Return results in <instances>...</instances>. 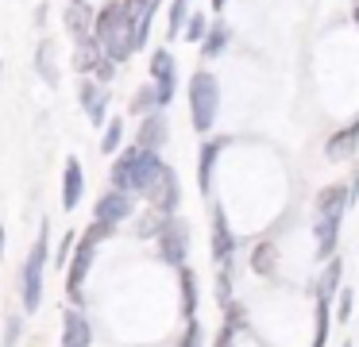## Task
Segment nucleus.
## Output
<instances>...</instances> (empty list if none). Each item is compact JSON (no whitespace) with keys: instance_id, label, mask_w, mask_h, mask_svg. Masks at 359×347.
<instances>
[{"instance_id":"b1692460","label":"nucleus","mask_w":359,"mask_h":347,"mask_svg":"<svg viewBox=\"0 0 359 347\" xmlns=\"http://www.w3.org/2000/svg\"><path fill=\"white\" fill-rule=\"evenodd\" d=\"M189 20V0H170V15H166V39H178Z\"/></svg>"},{"instance_id":"4468645a","label":"nucleus","mask_w":359,"mask_h":347,"mask_svg":"<svg viewBox=\"0 0 359 347\" xmlns=\"http://www.w3.org/2000/svg\"><path fill=\"white\" fill-rule=\"evenodd\" d=\"M355 147H359V116L348 123V128L336 131V135H328L325 158L328 162H344V158H351V154H355Z\"/></svg>"},{"instance_id":"e433bc0d","label":"nucleus","mask_w":359,"mask_h":347,"mask_svg":"<svg viewBox=\"0 0 359 347\" xmlns=\"http://www.w3.org/2000/svg\"><path fill=\"white\" fill-rule=\"evenodd\" d=\"M0 259H4V228H0Z\"/></svg>"},{"instance_id":"393cba45","label":"nucleus","mask_w":359,"mask_h":347,"mask_svg":"<svg viewBox=\"0 0 359 347\" xmlns=\"http://www.w3.org/2000/svg\"><path fill=\"white\" fill-rule=\"evenodd\" d=\"M120 143H124V116H112L109 123H104V135H101V147L104 154H116Z\"/></svg>"},{"instance_id":"5701e85b","label":"nucleus","mask_w":359,"mask_h":347,"mask_svg":"<svg viewBox=\"0 0 359 347\" xmlns=\"http://www.w3.org/2000/svg\"><path fill=\"white\" fill-rule=\"evenodd\" d=\"M251 270L263 278H271L274 270H278V247L271 243V239H259L255 251H251Z\"/></svg>"},{"instance_id":"9d476101","label":"nucleus","mask_w":359,"mask_h":347,"mask_svg":"<svg viewBox=\"0 0 359 347\" xmlns=\"http://www.w3.org/2000/svg\"><path fill=\"white\" fill-rule=\"evenodd\" d=\"M212 262L217 266H232V254H236V231L228 228V216L220 205H212Z\"/></svg>"},{"instance_id":"f8f14e48","label":"nucleus","mask_w":359,"mask_h":347,"mask_svg":"<svg viewBox=\"0 0 359 347\" xmlns=\"http://www.w3.org/2000/svg\"><path fill=\"white\" fill-rule=\"evenodd\" d=\"M93 343V324L81 308H66L62 313V347H89Z\"/></svg>"},{"instance_id":"f3484780","label":"nucleus","mask_w":359,"mask_h":347,"mask_svg":"<svg viewBox=\"0 0 359 347\" xmlns=\"http://www.w3.org/2000/svg\"><path fill=\"white\" fill-rule=\"evenodd\" d=\"M340 224H344V216H317V224H313V236H317V259H332L336 254Z\"/></svg>"},{"instance_id":"2f4dec72","label":"nucleus","mask_w":359,"mask_h":347,"mask_svg":"<svg viewBox=\"0 0 359 347\" xmlns=\"http://www.w3.org/2000/svg\"><path fill=\"white\" fill-rule=\"evenodd\" d=\"M74 243H78V236H66V239H62V247L55 251V259H50V262H55L58 270H62L66 262H70V254H74Z\"/></svg>"},{"instance_id":"ddd939ff","label":"nucleus","mask_w":359,"mask_h":347,"mask_svg":"<svg viewBox=\"0 0 359 347\" xmlns=\"http://www.w3.org/2000/svg\"><path fill=\"white\" fill-rule=\"evenodd\" d=\"M166 135H170V128H166V116L163 108H155L151 116H143L140 123V135H135V147H143V151H163L166 147Z\"/></svg>"},{"instance_id":"7ed1b4c3","label":"nucleus","mask_w":359,"mask_h":347,"mask_svg":"<svg viewBox=\"0 0 359 347\" xmlns=\"http://www.w3.org/2000/svg\"><path fill=\"white\" fill-rule=\"evenodd\" d=\"M186 97H189V120H194V131H212L217 128V116H220V81L217 74L209 69H197L186 85Z\"/></svg>"},{"instance_id":"4be33fe9","label":"nucleus","mask_w":359,"mask_h":347,"mask_svg":"<svg viewBox=\"0 0 359 347\" xmlns=\"http://www.w3.org/2000/svg\"><path fill=\"white\" fill-rule=\"evenodd\" d=\"M178 290H182V316L197 320V274L189 266L178 270Z\"/></svg>"},{"instance_id":"412c9836","label":"nucleus","mask_w":359,"mask_h":347,"mask_svg":"<svg viewBox=\"0 0 359 347\" xmlns=\"http://www.w3.org/2000/svg\"><path fill=\"white\" fill-rule=\"evenodd\" d=\"M228 39H232L228 23L224 20H212L209 31H205V39H201V58H217V54H224L228 50Z\"/></svg>"},{"instance_id":"6e6552de","label":"nucleus","mask_w":359,"mask_h":347,"mask_svg":"<svg viewBox=\"0 0 359 347\" xmlns=\"http://www.w3.org/2000/svg\"><path fill=\"white\" fill-rule=\"evenodd\" d=\"M151 85H155V97H158V108H166L178 93V62L166 46H158L151 54Z\"/></svg>"},{"instance_id":"39448f33","label":"nucleus","mask_w":359,"mask_h":347,"mask_svg":"<svg viewBox=\"0 0 359 347\" xmlns=\"http://www.w3.org/2000/svg\"><path fill=\"white\" fill-rule=\"evenodd\" d=\"M97 239H93V231H81L78 236V243H74V254H70V262H66V297L74 301V305H81V293H86V278H89V270H93V259H97Z\"/></svg>"},{"instance_id":"7c9ffc66","label":"nucleus","mask_w":359,"mask_h":347,"mask_svg":"<svg viewBox=\"0 0 359 347\" xmlns=\"http://www.w3.org/2000/svg\"><path fill=\"white\" fill-rule=\"evenodd\" d=\"M351 305H355V297H351V290H344V285H340V301H336V320H340V324H348V316H351Z\"/></svg>"},{"instance_id":"c85d7f7f","label":"nucleus","mask_w":359,"mask_h":347,"mask_svg":"<svg viewBox=\"0 0 359 347\" xmlns=\"http://www.w3.org/2000/svg\"><path fill=\"white\" fill-rule=\"evenodd\" d=\"M224 324H228V328H236V332H243V328H248V308H243L240 301L224 305Z\"/></svg>"},{"instance_id":"f704fd0d","label":"nucleus","mask_w":359,"mask_h":347,"mask_svg":"<svg viewBox=\"0 0 359 347\" xmlns=\"http://www.w3.org/2000/svg\"><path fill=\"white\" fill-rule=\"evenodd\" d=\"M16 336H20V316H12L8 320V343H16Z\"/></svg>"},{"instance_id":"a878e982","label":"nucleus","mask_w":359,"mask_h":347,"mask_svg":"<svg viewBox=\"0 0 359 347\" xmlns=\"http://www.w3.org/2000/svg\"><path fill=\"white\" fill-rule=\"evenodd\" d=\"M328 324H332V305H328V301H317V332H313L309 347H325L328 343Z\"/></svg>"},{"instance_id":"423d86ee","label":"nucleus","mask_w":359,"mask_h":347,"mask_svg":"<svg viewBox=\"0 0 359 347\" xmlns=\"http://www.w3.org/2000/svg\"><path fill=\"white\" fill-rule=\"evenodd\" d=\"M143 197H147L151 212H158V216H174V208H178V200H182L178 174H174L170 166H163L155 177H151L147 189H143Z\"/></svg>"},{"instance_id":"72a5a7b5","label":"nucleus","mask_w":359,"mask_h":347,"mask_svg":"<svg viewBox=\"0 0 359 347\" xmlns=\"http://www.w3.org/2000/svg\"><path fill=\"white\" fill-rule=\"evenodd\" d=\"M236 343V328H228V324H220V332H217V343L212 347H232Z\"/></svg>"},{"instance_id":"1a4fd4ad","label":"nucleus","mask_w":359,"mask_h":347,"mask_svg":"<svg viewBox=\"0 0 359 347\" xmlns=\"http://www.w3.org/2000/svg\"><path fill=\"white\" fill-rule=\"evenodd\" d=\"M132 212H135V200H132V193L109 189L101 200H97V208H93V220H97V224H109V228L116 231L124 220H132Z\"/></svg>"},{"instance_id":"9b49d317","label":"nucleus","mask_w":359,"mask_h":347,"mask_svg":"<svg viewBox=\"0 0 359 347\" xmlns=\"http://www.w3.org/2000/svg\"><path fill=\"white\" fill-rule=\"evenodd\" d=\"M81 112L93 120V128L109 123V89L93 77H81Z\"/></svg>"},{"instance_id":"aec40b11","label":"nucleus","mask_w":359,"mask_h":347,"mask_svg":"<svg viewBox=\"0 0 359 347\" xmlns=\"http://www.w3.org/2000/svg\"><path fill=\"white\" fill-rule=\"evenodd\" d=\"M340 278H344V259H325V274L317 278V285H313V290H317V301H328V305H332V297H336V290H340Z\"/></svg>"},{"instance_id":"f03ea898","label":"nucleus","mask_w":359,"mask_h":347,"mask_svg":"<svg viewBox=\"0 0 359 347\" xmlns=\"http://www.w3.org/2000/svg\"><path fill=\"white\" fill-rule=\"evenodd\" d=\"M166 162L158 158L155 151H143V147H124V151H116L112 154V170H109V177H112V189H120V193H143L151 185V177L163 170Z\"/></svg>"},{"instance_id":"6ab92c4d","label":"nucleus","mask_w":359,"mask_h":347,"mask_svg":"<svg viewBox=\"0 0 359 347\" xmlns=\"http://www.w3.org/2000/svg\"><path fill=\"white\" fill-rule=\"evenodd\" d=\"M317 216H344L348 212V185H325V189L317 193Z\"/></svg>"},{"instance_id":"2eb2a0df","label":"nucleus","mask_w":359,"mask_h":347,"mask_svg":"<svg viewBox=\"0 0 359 347\" xmlns=\"http://www.w3.org/2000/svg\"><path fill=\"white\" fill-rule=\"evenodd\" d=\"M224 147H228V139H205L201 143V154H197V189L201 193L212 189V170H217V158Z\"/></svg>"},{"instance_id":"c9c22d12","label":"nucleus","mask_w":359,"mask_h":347,"mask_svg":"<svg viewBox=\"0 0 359 347\" xmlns=\"http://www.w3.org/2000/svg\"><path fill=\"white\" fill-rule=\"evenodd\" d=\"M209 4H212V12H224V4H228V0H209Z\"/></svg>"},{"instance_id":"4c0bfd02","label":"nucleus","mask_w":359,"mask_h":347,"mask_svg":"<svg viewBox=\"0 0 359 347\" xmlns=\"http://www.w3.org/2000/svg\"><path fill=\"white\" fill-rule=\"evenodd\" d=\"M70 4H86V0H70Z\"/></svg>"},{"instance_id":"dca6fc26","label":"nucleus","mask_w":359,"mask_h":347,"mask_svg":"<svg viewBox=\"0 0 359 347\" xmlns=\"http://www.w3.org/2000/svg\"><path fill=\"white\" fill-rule=\"evenodd\" d=\"M81 193H86V177H81V162L66 158V170H62V208L66 212H74V208L81 205Z\"/></svg>"},{"instance_id":"a211bd4d","label":"nucleus","mask_w":359,"mask_h":347,"mask_svg":"<svg viewBox=\"0 0 359 347\" xmlns=\"http://www.w3.org/2000/svg\"><path fill=\"white\" fill-rule=\"evenodd\" d=\"M66 27H70V35H74V43H78V46L93 43V8H89V4H74L70 12H66Z\"/></svg>"},{"instance_id":"bb28decb","label":"nucleus","mask_w":359,"mask_h":347,"mask_svg":"<svg viewBox=\"0 0 359 347\" xmlns=\"http://www.w3.org/2000/svg\"><path fill=\"white\" fill-rule=\"evenodd\" d=\"M155 108H158V97H155V85L147 81V85H143V89L132 97V112H140V116H151Z\"/></svg>"},{"instance_id":"0eeeda50","label":"nucleus","mask_w":359,"mask_h":347,"mask_svg":"<svg viewBox=\"0 0 359 347\" xmlns=\"http://www.w3.org/2000/svg\"><path fill=\"white\" fill-rule=\"evenodd\" d=\"M158 243V254H163V262H170V266H186V251H189V228L178 220V216H166L163 228H158L155 236Z\"/></svg>"},{"instance_id":"473e14b6","label":"nucleus","mask_w":359,"mask_h":347,"mask_svg":"<svg viewBox=\"0 0 359 347\" xmlns=\"http://www.w3.org/2000/svg\"><path fill=\"white\" fill-rule=\"evenodd\" d=\"M178 347H201V324L189 320V324H186V336L178 339Z\"/></svg>"},{"instance_id":"20e7f679","label":"nucleus","mask_w":359,"mask_h":347,"mask_svg":"<svg viewBox=\"0 0 359 347\" xmlns=\"http://www.w3.org/2000/svg\"><path fill=\"white\" fill-rule=\"evenodd\" d=\"M47 251H50V228L43 224L39 239H35L32 254L24 262V274H20V305L24 313H39L43 305V270H47Z\"/></svg>"},{"instance_id":"c756f323","label":"nucleus","mask_w":359,"mask_h":347,"mask_svg":"<svg viewBox=\"0 0 359 347\" xmlns=\"http://www.w3.org/2000/svg\"><path fill=\"white\" fill-rule=\"evenodd\" d=\"M205 31H209V20H205L201 12H189V20H186V39H189V43H201Z\"/></svg>"},{"instance_id":"58836bf2","label":"nucleus","mask_w":359,"mask_h":347,"mask_svg":"<svg viewBox=\"0 0 359 347\" xmlns=\"http://www.w3.org/2000/svg\"><path fill=\"white\" fill-rule=\"evenodd\" d=\"M124 4H128V8H132V4H135V0H124Z\"/></svg>"},{"instance_id":"cd10ccee","label":"nucleus","mask_w":359,"mask_h":347,"mask_svg":"<svg viewBox=\"0 0 359 347\" xmlns=\"http://www.w3.org/2000/svg\"><path fill=\"white\" fill-rule=\"evenodd\" d=\"M50 54H55V46H50V43H39V54H35V58H39L43 81H47V85H58V69H55V62H50Z\"/></svg>"},{"instance_id":"ea45409f","label":"nucleus","mask_w":359,"mask_h":347,"mask_svg":"<svg viewBox=\"0 0 359 347\" xmlns=\"http://www.w3.org/2000/svg\"><path fill=\"white\" fill-rule=\"evenodd\" d=\"M344 347H351V343H344Z\"/></svg>"},{"instance_id":"f257e3e1","label":"nucleus","mask_w":359,"mask_h":347,"mask_svg":"<svg viewBox=\"0 0 359 347\" xmlns=\"http://www.w3.org/2000/svg\"><path fill=\"white\" fill-rule=\"evenodd\" d=\"M93 43L101 46V54L120 66L135 54V43H132V8L124 0H109L101 12L93 15Z\"/></svg>"}]
</instances>
